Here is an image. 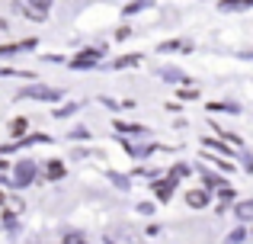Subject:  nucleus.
Here are the masks:
<instances>
[{
	"instance_id": "nucleus-5",
	"label": "nucleus",
	"mask_w": 253,
	"mask_h": 244,
	"mask_svg": "<svg viewBox=\"0 0 253 244\" xmlns=\"http://www.w3.org/2000/svg\"><path fill=\"white\" fill-rule=\"evenodd\" d=\"M247 6H253V0H221L218 10H247Z\"/></svg>"
},
{
	"instance_id": "nucleus-12",
	"label": "nucleus",
	"mask_w": 253,
	"mask_h": 244,
	"mask_svg": "<svg viewBox=\"0 0 253 244\" xmlns=\"http://www.w3.org/2000/svg\"><path fill=\"white\" fill-rule=\"evenodd\" d=\"M10 132H13V135H23V132H26V119H16L10 125Z\"/></svg>"
},
{
	"instance_id": "nucleus-8",
	"label": "nucleus",
	"mask_w": 253,
	"mask_h": 244,
	"mask_svg": "<svg viewBox=\"0 0 253 244\" xmlns=\"http://www.w3.org/2000/svg\"><path fill=\"white\" fill-rule=\"evenodd\" d=\"M173 187H176V177H170L167 183H157V193H161V199H167V196L173 193Z\"/></svg>"
},
{
	"instance_id": "nucleus-9",
	"label": "nucleus",
	"mask_w": 253,
	"mask_h": 244,
	"mask_svg": "<svg viewBox=\"0 0 253 244\" xmlns=\"http://www.w3.org/2000/svg\"><path fill=\"white\" fill-rule=\"evenodd\" d=\"M154 0H135V3H128L125 6V13H138V10H144V6H151Z\"/></svg>"
},
{
	"instance_id": "nucleus-2",
	"label": "nucleus",
	"mask_w": 253,
	"mask_h": 244,
	"mask_svg": "<svg viewBox=\"0 0 253 244\" xmlns=\"http://www.w3.org/2000/svg\"><path fill=\"white\" fill-rule=\"evenodd\" d=\"M32 177H36V164H32V161H19L16 164V183H19V187H26Z\"/></svg>"
},
{
	"instance_id": "nucleus-1",
	"label": "nucleus",
	"mask_w": 253,
	"mask_h": 244,
	"mask_svg": "<svg viewBox=\"0 0 253 244\" xmlns=\"http://www.w3.org/2000/svg\"><path fill=\"white\" fill-rule=\"evenodd\" d=\"M23 100H61V90H51V87H26Z\"/></svg>"
},
{
	"instance_id": "nucleus-13",
	"label": "nucleus",
	"mask_w": 253,
	"mask_h": 244,
	"mask_svg": "<svg viewBox=\"0 0 253 244\" xmlns=\"http://www.w3.org/2000/svg\"><path fill=\"white\" fill-rule=\"evenodd\" d=\"M164 77H167V81H183V74H179L176 68H167V71H164Z\"/></svg>"
},
{
	"instance_id": "nucleus-14",
	"label": "nucleus",
	"mask_w": 253,
	"mask_h": 244,
	"mask_svg": "<svg viewBox=\"0 0 253 244\" xmlns=\"http://www.w3.org/2000/svg\"><path fill=\"white\" fill-rule=\"evenodd\" d=\"M64 244H86L81 235H68V238H64Z\"/></svg>"
},
{
	"instance_id": "nucleus-7",
	"label": "nucleus",
	"mask_w": 253,
	"mask_h": 244,
	"mask_svg": "<svg viewBox=\"0 0 253 244\" xmlns=\"http://www.w3.org/2000/svg\"><path fill=\"white\" fill-rule=\"evenodd\" d=\"M205 199H209V196H205L202 190H192V193L186 196V202H189L192 209H202V206H205Z\"/></svg>"
},
{
	"instance_id": "nucleus-10",
	"label": "nucleus",
	"mask_w": 253,
	"mask_h": 244,
	"mask_svg": "<svg viewBox=\"0 0 253 244\" xmlns=\"http://www.w3.org/2000/svg\"><path fill=\"white\" fill-rule=\"evenodd\" d=\"M48 177H51V180H58V177H64V167H61L58 161H51V164H48Z\"/></svg>"
},
{
	"instance_id": "nucleus-15",
	"label": "nucleus",
	"mask_w": 253,
	"mask_h": 244,
	"mask_svg": "<svg viewBox=\"0 0 253 244\" xmlns=\"http://www.w3.org/2000/svg\"><path fill=\"white\" fill-rule=\"evenodd\" d=\"M0 202H3V193H0Z\"/></svg>"
},
{
	"instance_id": "nucleus-4",
	"label": "nucleus",
	"mask_w": 253,
	"mask_h": 244,
	"mask_svg": "<svg viewBox=\"0 0 253 244\" xmlns=\"http://www.w3.org/2000/svg\"><path fill=\"white\" fill-rule=\"evenodd\" d=\"M99 58H103V49H90V51H84V55H77L71 64H74V68H86V64L99 61Z\"/></svg>"
},
{
	"instance_id": "nucleus-6",
	"label": "nucleus",
	"mask_w": 253,
	"mask_h": 244,
	"mask_svg": "<svg viewBox=\"0 0 253 244\" xmlns=\"http://www.w3.org/2000/svg\"><path fill=\"white\" fill-rule=\"evenodd\" d=\"M237 219H241V222H253V199L237 202Z\"/></svg>"
},
{
	"instance_id": "nucleus-3",
	"label": "nucleus",
	"mask_w": 253,
	"mask_h": 244,
	"mask_svg": "<svg viewBox=\"0 0 253 244\" xmlns=\"http://www.w3.org/2000/svg\"><path fill=\"white\" fill-rule=\"evenodd\" d=\"M48 6H51V0H29L26 10H29L32 19H45V16H48Z\"/></svg>"
},
{
	"instance_id": "nucleus-11",
	"label": "nucleus",
	"mask_w": 253,
	"mask_h": 244,
	"mask_svg": "<svg viewBox=\"0 0 253 244\" xmlns=\"http://www.w3.org/2000/svg\"><path fill=\"white\" fill-rule=\"evenodd\" d=\"M138 61H141L138 55H128V58H119V61H116V68H131V64H138Z\"/></svg>"
}]
</instances>
